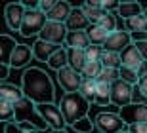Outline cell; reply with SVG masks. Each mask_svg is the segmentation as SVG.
Here are the masks:
<instances>
[{"instance_id": "cell-1", "label": "cell", "mask_w": 147, "mask_h": 133, "mask_svg": "<svg viewBox=\"0 0 147 133\" xmlns=\"http://www.w3.org/2000/svg\"><path fill=\"white\" fill-rule=\"evenodd\" d=\"M21 88L25 91V97H29L36 105H40V103H54V99H55L54 82H52V78H50V74L46 70L38 69V67H31V69H27L23 72Z\"/></svg>"}, {"instance_id": "cell-2", "label": "cell", "mask_w": 147, "mask_h": 133, "mask_svg": "<svg viewBox=\"0 0 147 133\" xmlns=\"http://www.w3.org/2000/svg\"><path fill=\"white\" fill-rule=\"evenodd\" d=\"M90 105H92V103L88 101V99L82 95L80 91L63 93V97H61V101H59V106H61V112H63V116H65L67 126L71 128L73 124L78 122L80 118L88 116Z\"/></svg>"}, {"instance_id": "cell-3", "label": "cell", "mask_w": 147, "mask_h": 133, "mask_svg": "<svg viewBox=\"0 0 147 133\" xmlns=\"http://www.w3.org/2000/svg\"><path fill=\"white\" fill-rule=\"evenodd\" d=\"M13 106H16V122H19V124L27 122V124H31L33 128L40 129V131L50 129V126L44 122V118L40 116V112H38V105L34 101H31L29 97L19 99L17 103H13Z\"/></svg>"}, {"instance_id": "cell-4", "label": "cell", "mask_w": 147, "mask_h": 133, "mask_svg": "<svg viewBox=\"0 0 147 133\" xmlns=\"http://www.w3.org/2000/svg\"><path fill=\"white\" fill-rule=\"evenodd\" d=\"M94 124L96 129L99 133H119L122 129H128V124L122 120L119 112H111V110H101L94 116Z\"/></svg>"}, {"instance_id": "cell-5", "label": "cell", "mask_w": 147, "mask_h": 133, "mask_svg": "<svg viewBox=\"0 0 147 133\" xmlns=\"http://www.w3.org/2000/svg\"><path fill=\"white\" fill-rule=\"evenodd\" d=\"M48 21V15L46 11H42L40 8H29L25 11V17H23V25H21V34L25 38L29 36H38V32L42 31V27Z\"/></svg>"}, {"instance_id": "cell-6", "label": "cell", "mask_w": 147, "mask_h": 133, "mask_svg": "<svg viewBox=\"0 0 147 133\" xmlns=\"http://www.w3.org/2000/svg\"><path fill=\"white\" fill-rule=\"evenodd\" d=\"M67 32H69V29H67L65 23L48 19L46 25L42 27V31L38 32V38H40V40H46V42H52V44H59L61 46V44H65V40H67Z\"/></svg>"}, {"instance_id": "cell-7", "label": "cell", "mask_w": 147, "mask_h": 133, "mask_svg": "<svg viewBox=\"0 0 147 133\" xmlns=\"http://www.w3.org/2000/svg\"><path fill=\"white\" fill-rule=\"evenodd\" d=\"M38 112H40L44 122L48 124L52 129H65L67 122H65V116H63L59 105H55V103H40L38 105Z\"/></svg>"}, {"instance_id": "cell-8", "label": "cell", "mask_w": 147, "mask_h": 133, "mask_svg": "<svg viewBox=\"0 0 147 133\" xmlns=\"http://www.w3.org/2000/svg\"><path fill=\"white\" fill-rule=\"evenodd\" d=\"M111 103L117 106H126L134 103V86L128 84L126 80L119 78L117 82L111 84Z\"/></svg>"}, {"instance_id": "cell-9", "label": "cell", "mask_w": 147, "mask_h": 133, "mask_svg": "<svg viewBox=\"0 0 147 133\" xmlns=\"http://www.w3.org/2000/svg\"><path fill=\"white\" fill-rule=\"evenodd\" d=\"M82 80H84V76H82L78 70H75L73 67H69V65H65L63 69L57 70V82H59L61 90L65 91V93L78 91L80 90Z\"/></svg>"}, {"instance_id": "cell-10", "label": "cell", "mask_w": 147, "mask_h": 133, "mask_svg": "<svg viewBox=\"0 0 147 133\" xmlns=\"http://www.w3.org/2000/svg\"><path fill=\"white\" fill-rule=\"evenodd\" d=\"M130 44H134V38H132V32L128 29H117L115 32H111L107 40L103 44V49H109V51H119L122 53Z\"/></svg>"}, {"instance_id": "cell-11", "label": "cell", "mask_w": 147, "mask_h": 133, "mask_svg": "<svg viewBox=\"0 0 147 133\" xmlns=\"http://www.w3.org/2000/svg\"><path fill=\"white\" fill-rule=\"evenodd\" d=\"M119 114L122 116V120L128 126L147 122V103H130V105L122 106Z\"/></svg>"}, {"instance_id": "cell-12", "label": "cell", "mask_w": 147, "mask_h": 133, "mask_svg": "<svg viewBox=\"0 0 147 133\" xmlns=\"http://www.w3.org/2000/svg\"><path fill=\"white\" fill-rule=\"evenodd\" d=\"M25 11H27V8H25L21 2H10V4L6 6L4 15H6V25H8V29L17 31V32L21 31Z\"/></svg>"}, {"instance_id": "cell-13", "label": "cell", "mask_w": 147, "mask_h": 133, "mask_svg": "<svg viewBox=\"0 0 147 133\" xmlns=\"http://www.w3.org/2000/svg\"><path fill=\"white\" fill-rule=\"evenodd\" d=\"M33 57H34V53H33V48H31V46L17 44V48L11 53L10 67H13V69H23V67H27V63H31Z\"/></svg>"}, {"instance_id": "cell-14", "label": "cell", "mask_w": 147, "mask_h": 133, "mask_svg": "<svg viewBox=\"0 0 147 133\" xmlns=\"http://www.w3.org/2000/svg\"><path fill=\"white\" fill-rule=\"evenodd\" d=\"M61 46L59 44H52V42H46V40H40L38 38L36 42L33 44V53H34V59L42 61V63H48V59L54 55Z\"/></svg>"}, {"instance_id": "cell-15", "label": "cell", "mask_w": 147, "mask_h": 133, "mask_svg": "<svg viewBox=\"0 0 147 133\" xmlns=\"http://www.w3.org/2000/svg\"><path fill=\"white\" fill-rule=\"evenodd\" d=\"M65 25L69 31H86L88 27H90V21H88V17H86L84 8H73L71 15L65 21Z\"/></svg>"}, {"instance_id": "cell-16", "label": "cell", "mask_w": 147, "mask_h": 133, "mask_svg": "<svg viewBox=\"0 0 147 133\" xmlns=\"http://www.w3.org/2000/svg\"><path fill=\"white\" fill-rule=\"evenodd\" d=\"M71 11H73V6L69 4L67 0H57V4L50 11H46V15H48V19H52V21L65 23L67 19H69V15H71Z\"/></svg>"}, {"instance_id": "cell-17", "label": "cell", "mask_w": 147, "mask_h": 133, "mask_svg": "<svg viewBox=\"0 0 147 133\" xmlns=\"http://www.w3.org/2000/svg\"><path fill=\"white\" fill-rule=\"evenodd\" d=\"M122 55V67H132V69H140V65L145 61L143 59V55L140 53V49H138L136 44H130L128 48L124 49V51L120 53Z\"/></svg>"}, {"instance_id": "cell-18", "label": "cell", "mask_w": 147, "mask_h": 133, "mask_svg": "<svg viewBox=\"0 0 147 133\" xmlns=\"http://www.w3.org/2000/svg\"><path fill=\"white\" fill-rule=\"evenodd\" d=\"M90 44L92 42H90L88 31H69L67 32V40H65L67 48H84L86 49Z\"/></svg>"}, {"instance_id": "cell-19", "label": "cell", "mask_w": 147, "mask_h": 133, "mask_svg": "<svg viewBox=\"0 0 147 133\" xmlns=\"http://www.w3.org/2000/svg\"><path fill=\"white\" fill-rule=\"evenodd\" d=\"M16 48H17V44L10 34H2L0 36V65H10L11 53H13Z\"/></svg>"}, {"instance_id": "cell-20", "label": "cell", "mask_w": 147, "mask_h": 133, "mask_svg": "<svg viewBox=\"0 0 147 133\" xmlns=\"http://www.w3.org/2000/svg\"><path fill=\"white\" fill-rule=\"evenodd\" d=\"M67 55H69V67H73L78 72H82L84 65L88 63L86 49L84 48H67Z\"/></svg>"}, {"instance_id": "cell-21", "label": "cell", "mask_w": 147, "mask_h": 133, "mask_svg": "<svg viewBox=\"0 0 147 133\" xmlns=\"http://www.w3.org/2000/svg\"><path fill=\"white\" fill-rule=\"evenodd\" d=\"M23 97H25L23 88H17L16 84H8V82H2V84H0V99L17 103L19 99H23Z\"/></svg>"}, {"instance_id": "cell-22", "label": "cell", "mask_w": 147, "mask_h": 133, "mask_svg": "<svg viewBox=\"0 0 147 133\" xmlns=\"http://www.w3.org/2000/svg\"><path fill=\"white\" fill-rule=\"evenodd\" d=\"M94 105H98V106H109L111 105V84L109 82L98 80V90H96Z\"/></svg>"}, {"instance_id": "cell-23", "label": "cell", "mask_w": 147, "mask_h": 133, "mask_svg": "<svg viewBox=\"0 0 147 133\" xmlns=\"http://www.w3.org/2000/svg\"><path fill=\"white\" fill-rule=\"evenodd\" d=\"M86 31H88V36H90V42H92V44H98V46H103L105 40H107V36L111 34V32L107 31V29H103L99 23L90 25Z\"/></svg>"}, {"instance_id": "cell-24", "label": "cell", "mask_w": 147, "mask_h": 133, "mask_svg": "<svg viewBox=\"0 0 147 133\" xmlns=\"http://www.w3.org/2000/svg\"><path fill=\"white\" fill-rule=\"evenodd\" d=\"M46 65H48L52 70H55V72H57L59 69H63L65 65H69V55H67V48H59L57 51L54 53V55H52V57L48 59V63H46Z\"/></svg>"}, {"instance_id": "cell-25", "label": "cell", "mask_w": 147, "mask_h": 133, "mask_svg": "<svg viewBox=\"0 0 147 133\" xmlns=\"http://www.w3.org/2000/svg\"><path fill=\"white\" fill-rule=\"evenodd\" d=\"M126 29L130 32H147V15L145 11L140 13V15H134L130 19H124Z\"/></svg>"}, {"instance_id": "cell-26", "label": "cell", "mask_w": 147, "mask_h": 133, "mask_svg": "<svg viewBox=\"0 0 147 133\" xmlns=\"http://www.w3.org/2000/svg\"><path fill=\"white\" fill-rule=\"evenodd\" d=\"M101 65L103 67H109V69H120L122 67V55L119 51H109V49H103V55H101Z\"/></svg>"}, {"instance_id": "cell-27", "label": "cell", "mask_w": 147, "mask_h": 133, "mask_svg": "<svg viewBox=\"0 0 147 133\" xmlns=\"http://www.w3.org/2000/svg\"><path fill=\"white\" fill-rule=\"evenodd\" d=\"M96 90H98V80L96 78H84L78 91H80L90 103H94V99H96Z\"/></svg>"}, {"instance_id": "cell-28", "label": "cell", "mask_w": 147, "mask_h": 133, "mask_svg": "<svg viewBox=\"0 0 147 133\" xmlns=\"http://www.w3.org/2000/svg\"><path fill=\"white\" fill-rule=\"evenodd\" d=\"M117 11H119V15L122 17V19H130V17H134V15H140V13H143L140 2H128V4H120Z\"/></svg>"}, {"instance_id": "cell-29", "label": "cell", "mask_w": 147, "mask_h": 133, "mask_svg": "<svg viewBox=\"0 0 147 133\" xmlns=\"http://www.w3.org/2000/svg\"><path fill=\"white\" fill-rule=\"evenodd\" d=\"M0 120L2 122H11L16 120V106L11 101H6V99H0Z\"/></svg>"}, {"instance_id": "cell-30", "label": "cell", "mask_w": 147, "mask_h": 133, "mask_svg": "<svg viewBox=\"0 0 147 133\" xmlns=\"http://www.w3.org/2000/svg\"><path fill=\"white\" fill-rule=\"evenodd\" d=\"M101 70H103L101 61H88V63L84 65V69H82L80 74L84 76V78H96V80H98V76H99Z\"/></svg>"}, {"instance_id": "cell-31", "label": "cell", "mask_w": 147, "mask_h": 133, "mask_svg": "<svg viewBox=\"0 0 147 133\" xmlns=\"http://www.w3.org/2000/svg\"><path fill=\"white\" fill-rule=\"evenodd\" d=\"M71 129H73V131H76V133H92L94 129H96V124H94L88 116H84V118H80L78 122L73 124Z\"/></svg>"}, {"instance_id": "cell-32", "label": "cell", "mask_w": 147, "mask_h": 133, "mask_svg": "<svg viewBox=\"0 0 147 133\" xmlns=\"http://www.w3.org/2000/svg\"><path fill=\"white\" fill-rule=\"evenodd\" d=\"M120 78L126 80L128 84L136 86L140 82V72H138V69H132V67H120Z\"/></svg>"}, {"instance_id": "cell-33", "label": "cell", "mask_w": 147, "mask_h": 133, "mask_svg": "<svg viewBox=\"0 0 147 133\" xmlns=\"http://www.w3.org/2000/svg\"><path fill=\"white\" fill-rule=\"evenodd\" d=\"M119 78H120V69H109V67H103V70L98 76V80H103V82H109V84L117 82Z\"/></svg>"}, {"instance_id": "cell-34", "label": "cell", "mask_w": 147, "mask_h": 133, "mask_svg": "<svg viewBox=\"0 0 147 133\" xmlns=\"http://www.w3.org/2000/svg\"><path fill=\"white\" fill-rule=\"evenodd\" d=\"M84 11H86V17H88V21H90V25L99 23V21H101V17L105 15L103 8H88V6H84Z\"/></svg>"}, {"instance_id": "cell-35", "label": "cell", "mask_w": 147, "mask_h": 133, "mask_svg": "<svg viewBox=\"0 0 147 133\" xmlns=\"http://www.w3.org/2000/svg\"><path fill=\"white\" fill-rule=\"evenodd\" d=\"M99 25L103 27V29H107L109 32H115L117 31V15H115L113 11H105V15L101 17Z\"/></svg>"}, {"instance_id": "cell-36", "label": "cell", "mask_w": 147, "mask_h": 133, "mask_svg": "<svg viewBox=\"0 0 147 133\" xmlns=\"http://www.w3.org/2000/svg\"><path fill=\"white\" fill-rule=\"evenodd\" d=\"M103 55V46H98V44H90L86 48V57L88 61H99Z\"/></svg>"}, {"instance_id": "cell-37", "label": "cell", "mask_w": 147, "mask_h": 133, "mask_svg": "<svg viewBox=\"0 0 147 133\" xmlns=\"http://www.w3.org/2000/svg\"><path fill=\"white\" fill-rule=\"evenodd\" d=\"M138 95L143 97V99H147V74L140 76V82L134 86V99H136Z\"/></svg>"}, {"instance_id": "cell-38", "label": "cell", "mask_w": 147, "mask_h": 133, "mask_svg": "<svg viewBox=\"0 0 147 133\" xmlns=\"http://www.w3.org/2000/svg\"><path fill=\"white\" fill-rule=\"evenodd\" d=\"M4 133H23V128H21V124H19V122L11 120V122H6Z\"/></svg>"}, {"instance_id": "cell-39", "label": "cell", "mask_w": 147, "mask_h": 133, "mask_svg": "<svg viewBox=\"0 0 147 133\" xmlns=\"http://www.w3.org/2000/svg\"><path fill=\"white\" fill-rule=\"evenodd\" d=\"M120 6V0H103V10L105 11H117Z\"/></svg>"}, {"instance_id": "cell-40", "label": "cell", "mask_w": 147, "mask_h": 133, "mask_svg": "<svg viewBox=\"0 0 147 133\" xmlns=\"http://www.w3.org/2000/svg\"><path fill=\"white\" fill-rule=\"evenodd\" d=\"M132 133H147V122H140V124H132L128 126Z\"/></svg>"}, {"instance_id": "cell-41", "label": "cell", "mask_w": 147, "mask_h": 133, "mask_svg": "<svg viewBox=\"0 0 147 133\" xmlns=\"http://www.w3.org/2000/svg\"><path fill=\"white\" fill-rule=\"evenodd\" d=\"M38 2H40V6H38V8H40L42 11H50L55 4H57V0H38Z\"/></svg>"}, {"instance_id": "cell-42", "label": "cell", "mask_w": 147, "mask_h": 133, "mask_svg": "<svg viewBox=\"0 0 147 133\" xmlns=\"http://www.w3.org/2000/svg\"><path fill=\"white\" fill-rule=\"evenodd\" d=\"M138 46V49H140V53L143 55V59L147 61V40H138V42H134Z\"/></svg>"}, {"instance_id": "cell-43", "label": "cell", "mask_w": 147, "mask_h": 133, "mask_svg": "<svg viewBox=\"0 0 147 133\" xmlns=\"http://www.w3.org/2000/svg\"><path fill=\"white\" fill-rule=\"evenodd\" d=\"M0 80H2V82H6V78H8V74H10V65H0Z\"/></svg>"}, {"instance_id": "cell-44", "label": "cell", "mask_w": 147, "mask_h": 133, "mask_svg": "<svg viewBox=\"0 0 147 133\" xmlns=\"http://www.w3.org/2000/svg\"><path fill=\"white\" fill-rule=\"evenodd\" d=\"M84 6H88V8H103V0H84Z\"/></svg>"}, {"instance_id": "cell-45", "label": "cell", "mask_w": 147, "mask_h": 133, "mask_svg": "<svg viewBox=\"0 0 147 133\" xmlns=\"http://www.w3.org/2000/svg\"><path fill=\"white\" fill-rule=\"evenodd\" d=\"M21 128H23V133H40V129L33 128V126H31V124H27V122H23Z\"/></svg>"}, {"instance_id": "cell-46", "label": "cell", "mask_w": 147, "mask_h": 133, "mask_svg": "<svg viewBox=\"0 0 147 133\" xmlns=\"http://www.w3.org/2000/svg\"><path fill=\"white\" fill-rule=\"evenodd\" d=\"M19 2H21L27 10H29V8H38V6H40V2H38V0H19Z\"/></svg>"}, {"instance_id": "cell-47", "label": "cell", "mask_w": 147, "mask_h": 133, "mask_svg": "<svg viewBox=\"0 0 147 133\" xmlns=\"http://www.w3.org/2000/svg\"><path fill=\"white\" fill-rule=\"evenodd\" d=\"M48 133H67V131H65V129H52V128H50Z\"/></svg>"}, {"instance_id": "cell-48", "label": "cell", "mask_w": 147, "mask_h": 133, "mask_svg": "<svg viewBox=\"0 0 147 133\" xmlns=\"http://www.w3.org/2000/svg\"><path fill=\"white\" fill-rule=\"evenodd\" d=\"M128 2H138V0H120V4H128Z\"/></svg>"}, {"instance_id": "cell-49", "label": "cell", "mask_w": 147, "mask_h": 133, "mask_svg": "<svg viewBox=\"0 0 147 133\" xmlns=\"http://www.w3.org/2000/svg\"><path fill=\"white\" fill-rule=\"evenodd\" d=\"M119 133H132L130 129H122V131H119Z\"/></svg>"}, {"instance_id": "cell-50", "label": "cell", "mask_w": 147, "mask_h": 133, "mask_svg": "<svg viewBox=\"0 0 147 133\" xmlns=\"http://www.w3.org/2000/svg\"><path fill=\"white\" fill-rule=\"evenodd\" d=\"M145 15H147V10H145Z\"/></svg>"}]
</instances>
